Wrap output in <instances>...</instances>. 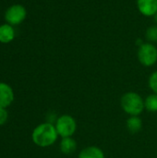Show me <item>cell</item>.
Returning a JSON list of instances; mask_svg holds the SVG:
<instances>
[{
  "label": "cell",
  "mask_w": 157,
  "mask_h": 158,
  "mask_svg": "<svg viewBox=\"0 0 157 158\" xmlns=\"http://www.w3.org/2000/svg\"><path fill=\"white\" fill-rule=\"evenodd\" d=\"M59 148L62 154L67 156L72 155L77 149V142L72 137L62 138L59 144Z\"/></svg>",
  "instance_id": "9"
},
{
  "label": "cell",
  "mask_w": 157,
  "mask_h": 158,
  "mask_svg": "<svg viewBox=\"0 0 157 158\" xmlns=\"http://www.w3.org/2000/svg\"><path fill=\"white\" fill-rule=\"evenodd\" d=\"M58 136L55 124L46 121L39 124L33 129L31 132V141L35 145L46 148L55 144Z\"/></svg>",
  "instance_id": "1"
},
{
  "label": "cell",
  "mask_w": 157,
  "mask_h": 158,
  "mask_svg": "<svg viewBox=\"0 0 157 158\" xmlns=\"http://www.w3.org/2000/svg\"><path fill=\"white\" fill-rule=\"evenodd\" d=\"M120 106L129 116H140L143 110L144 99L135 92H127L120 98Z\"/></svg>",
  "instance_id": "2"
},
{
  "label": "cell",
  "mask_w": 157,
  "mask_h": 158,
  "mask_svg": "<svg viewBox=\"0 0 157 158\" xmlns=\"http://www.w3.org/2000/svg\"><path fill=\"white\" fill-rule=\"evenodd\" d=\"M14 98L12 87L6 82H0V107L7 108L13 103Z\"/></svg>",
  "instance_id": "6"
},
{
  "label": "cell",
  "mask_w": 157,
  "mask_h": 158,
  "mask_svg": "<svg viewBox=\"0 0 157 158\" xmlns=\"http://www.w3.org/2000/svg\"><path fill=\"white\" fill-rule=\"evenodd\" d=\"M8 118V113L6 108L0 107V126H3L6 123Z\"/></svg>",
  "instance_id": "15"
},
{
  "label": "cell",
  "mask_w": 157,
  "mask_h": 158,
  "mask_svg": "<svg viewBox=\"0 0 157 158\" xmlns=\"http://www.w3.org/2000/svg\"><path fill=\"white\" fill-rule=\"evenodd\" d=\"M146 39L150 43H157V25H153L146 30Z\"/></svg>",
  "instance_id": "13"
},
{
  "label": "cell",
  "mask_w": 157,
  "mask_h": 158,
  "mask_svg": "<svg viewBox=\"0 0 157 158\" xmlns=\"http://www.w3.org/2000/svg\"><path fill=\"white\" fill-rule=\"evenodd\" d=\"M148 85L154 94H157V70L150 75L148 80Z\"/></svg>",
  "instance_id": "14"
},
{
  "label": "cell",
  "mask_w": 157,
  "mask_h": 158,
  "mask_svg": "<svg viewBox=\"0 0 157 158\" xmlns=\"http://www.w3.org/2000/svg\"><path fill=\"white\" fill-rule=\"evenodd\" d=\"M145 109L149 112H157V94H151L144 99Z\"/></svg>",
  "instance_id": "12"
},
{
  "label": "cell",
  "mask_w": 157,
  "mask_h": 158,
  "mask_svg": "<svg viewBox=\"0 0 157 158\" xmlns=\"http://www.w3.org/2000/svg\"><path fill=\"white\" fill-rule=\"evenodd\" d=\"M15 37V31L10 24H3L0 26V42L3 44L10 43Z\"/></svg>",
  "instance_id": "10"
},
{
  "label": "cell",
  "mask_w": 157,
  "mask_h": 158,
  "mask_svg": "<svg viewBox=\"0 0 157 158\" xmlns=\"http://www.w3.org/2000/svg\"><path fill=\"white\" fill-rule=\"evenodd\" d=\"M139 11L145 17H154L157 12V0H137Z\"/></svg>",
  "instance_id": "7"
},
{
  "label": "cell",
  "mask_w": 157,
  "mask_h": 158,
  "mask_svg": "<svg viewBox=\"0 0 157 158\" xmlns=\"http://www.w3.org/2000/svg\"><path fill=\"white\" fill-rule=\"evenodd\" d=\"M78 158H105V156L100 147L92 145L82 149L79 153Z\"/></svg>",
  "instance_id": "8"
},
{
  "label": "cell",
  "mask_w": 157,
  "mask_h": 158,
  "mask_svg": "<svg viewBox=\"0 0 157 158\" xmlns=\"http://www.w3.org/2000/svg\"><path fill=\"white\" fill-rule=\"evenodd\" d=\"M138 59L144 67H152L157 62V47L152 43H143L138 49Z\"/></svg>",
  "instance_id": "4"
},
{
  "label": "cell",
  "mask_w": 157,
  "mask_h": 158,
  "mask_svg": "<svg viewBox=\"0 0 157 158\" xmlns=\"http://www.w3.org/2000/svg\"><path fill=\"white\" fill-rule=\"evenodd\" d=\"M55 126L61 138L72 137L77 131L76 119L68 114H64L58 117L55 122Z\"/></svg>",
  "instance_id": "3"
},
{
  "label": "cell",
  "mask_w": 157,
  "mask_h": 158,
  "mask_svg": "<svg viewBox=\"0 0 157 158\" xmlns=\"http://www.w3.org/2000/svg\"><path fill=\"white\" fill-rule=\"evenodd\" d=\"M27 16V11L25 7L21 5H13L5 14V19L10 25H18L21 23Z\"/></svg>",
  "instance_id": "5"
},
{
  "label": "cell",
  "mask_w": 157,
  "mask_h": 158,
  "mask_svg": "<svg viewBox=\"0 0 157 158\" xmlns=\"http://www.w3.org/2000/svg\"><path fill=\"white\" fill-rule=\"evenodd\" d=\"M126 127L130 133L132 134L138 133L139 131H142L143 120L140 118V116H130V118L127 119Z\"/></svg>",
  "instance_id": "11"
},
{
  "label": "cell",
  "mask_w": 157,
  "mask_h": 158,
  "mask_svg": "<svg viewBox=\"0 0 157 158\" xmlns=\"http://www.w3.org/2000/svg\"><path fill=\"white\" fill-rule=\"evenodd\" d=\"M154 19H155V23H156L157 25V12L155 13V15L154 16Z\"/></svg>",
  "instance_id": "16"
}]
</instances>
